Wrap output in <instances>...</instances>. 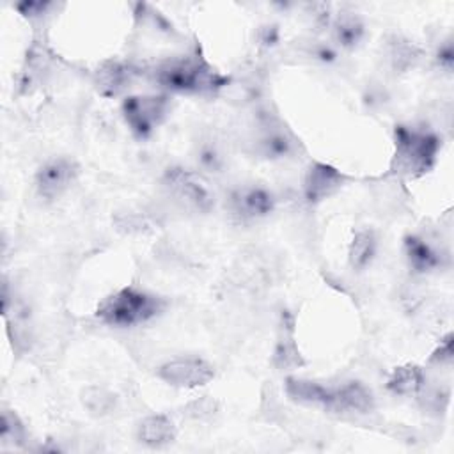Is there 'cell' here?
I'll return each instance as SVG.
<instances>
[{
    "instance_id": "obj_1",
    "label": "cell",
    "mask_w": 454,
    "mask_h": 454,
    "mask_svg": "<svg viewBox=\"0 0 454 454\" xmlns=\"http://www.w3.org/2000/svg\"><path fill=\"white\" fill-rule=\"evenodd\" d=\"M158 85L181 94H215L229 83V76L218 73L200 57H176L153 69Z\"/></svg>"
},
{
    "instance_id": "obj_2",
    "label": "cell",
    "mask_w": 454,
    "mask_h": 454,
    "mask_svg": "<svg viewBox=\"0 0 454 454\" xmlns=\"http://www.w3.org/2000/svg\"><path fill=\"white\" fill-rule=\"evenodd\" d=\"M163 309L161 296L129 286L105 296L96 307V317L108 326L128 328L154 319Z\"/></svg>"
},
{
    "instance_id": "obj_3",
    "label": "cell",
    "mask_w": 454,
    "mask_h": 454,
    "mask_svg": "<svg viewBox=\"0 0 454 454\" xmlns=\"http://www.w3.org/2000/svg\"><path fill=\"white\" fill-rule=\"evenodd\" d=\"M440 140L433 131L413 126H395V153L392 172L404 177H420L429 172L436 161Z\"/></svg>"
},
{
    "instance_id": "obj_4",
    "label": "cell",
    "mask_w": 454,
    "mask_h": 454,
    "mask_svg": "<svg viewBox=\"0 0 454 454\" xmlns=\"http://www.w3.org/2000/svg\"><path fill=\"white\" fill-rule=\"evenodd\" d=\"M161 186L167 195L186 211L207 213L215 206L211 183L199 170L172 165L163 172Z\"/></svg>"
},
{
    "instance_id": "obj_5",
    "label": "cell",
    "mask_w": 454,
    "mask_h": 454,
    "mask_svg": "<svg viewBox=\"0 0 454 454\" xmlns=\"http://www.w3.org/2000/svg\"><path fill=\"white\" fill-rule=\"evenodd\" d=\"M122 119L137 138H147L161 126L170 112V99L165 94L126 96L121 103Z\"/></svg>"
},
{
    "instance_id": "obj_6",
    "label": "cell",
    "mask_w": 454,
    "mask_h": 454,
    "mask_svg": "<svg viewBox=\"0 0 454 454\" xmlns=\"http://www.w3.org/2000/svg\"><path fill=\"white\" fill-rule=\"evenodd\" d=\"M80 167L67 156H57L44 161L35 172V190L44 200L62 197L78 179Z\"/></svg>"
},
{
    "instance_id": "obj_7",
    "label": "cell",
    "mask_w": 454,
    "mask_h": 454,
    "mask_svg": "<svg viewBox=\"0 0 454 454\" xmlns=\"http://www.w3.org/2000/svg\"><path fill=\"white\" fill-rule=\"evenodd\" d=\"M156 376L176 388H195L213 380L215 367L199 356H179L161 364Z\"/></svg>"
},
{
    "instance_id": "obj_8",
    "label": "cell",
    "mask_w": 454,
    "mask_h": 454,
    "mask_svg": "<svg viewBox=\"0 0 454 454\" xmlns=\"http://www.w3.org/2000/svg\"><path fill=\"white\" fill-rule=\"evenodd\" d=\"M227 206L231 215L239 222H254L268 216L275 209V195L264 186L247 184L229 193Z\"/></svg>"
},
{
    "instance_id": "obj_9",
    "label": "cell",
    "mask_w": 454,
    "mask_h": 454,
    "mask_svg": "<svg viewBox=\"0 0 454 454\" xmlns=\"http://www.w3.org/2000/svg\"><path fill=\"white\" fill-rule=\"evenodd\" d=\"M346 176L335 167L314 161L309 165L303 177V195L310 204H319L335 195L344 186Z\"/></svg>"
},
{
    "instance_id": "obj_10",
    "label": "cell",
    "mask_w": 454,
    "mask_h": 454,
    "mask_svg": "<svg viewBox=\"0 0 454 454\" xmlns=\"http://www.w3.org/2000/svg\"><path fill=\"white\" fill-rule=\"evenodd\" d=\"M254 144L255 153L268 160L287 158L296 149V140L293 138V135L271 117L261 119Z\"/></svg>"
},
{
    "instance_id": "obj_11",
    "label": "cell",
    "mask_w": 454,
    "mask_h": 454,
    "mask_svg": "<svg viewBox=\"0 0 454 454\" xmlns=\"http://www.w3.org/2000/svg\"><path fill=\"white\" fill-rule=\"evenodd\" d=\"M326 411L337 413H371L374 410L372 392L360 381H348L337 388H332Z\"/></svg>"
},
{
    "instance_id": "obj_12",
    "label": "cell",
    "mask_w": 454,
    "mask_h": 454,
    "mask_svg": "<svg viewBox=\"0 0 454 454\" xmlns=\"http://www.w3.org/2000/svg\"><path fill=\"white\" fill-rule=\"evenodd\" d=\"M404 257L408 266L417 273H429L445 264L447 255L419 234L404 238Z\"/></svg>"
},
{
    "instance_id": "obj_13",
    "label": "cell",
    "mask_w": 454,
    "mask_h": 454,
    "mask_svg": "<svg viewBox=\"0 0 454 454\" xmlns=\"http://www.w3.org/2000/svg\"><path fill=\"white\" fill-rule=\"evenodd\" d=\"M135 73L137 71L126 62L105 60L94 73V85L99 94L106 98H115L129 87Z\"/></svg>"
},
{
    "instance_id": "obj_14",
    "label": "cell",
    "mask_w": 454,
    "mask_h": 454,
    "mask_svg": "<svg viewBox=\"0 0 454 454\" xmlns=\"http://www.w3.org/2000/svg\"><path fill=\"white\" fill-rule=\"evenodd\" d=\"M177 436L174 422L167 415H147L137 424V440L151 449L170 445Z\"/></svg>"
},
{
    "instance_id": "obj_15",
    "label": "cell",
    "mask_w": 454,
    "mask_h": 454,
    "mask_svg": "<svg viewBox=\"0 0 454 454\" xmlns=\"http://www.w3.org/2000/svg\"><path fill=\"white\" fill-rule=\"evenodd\" d=\"M424 387H426V372L417 364H403L395 367L387 380V388L392 394L401 397L419 395Z\"/></svg>"
},
{
    "instance_id": "obj_16",
    "label": "cell",
    "mask_w": 454,
    "mask_h": 454,
    "mask_svg": "<svg viewBox=\"0 0 454 454\" xmlns=\"http://www.w3.org/2000/svg\"><path fill=\"white\" fill-rule=\"evenodd\" d=\"M286 392L293 401L326 408V404L330 401L332 388H328V387H325L317 381H310V380L287 378L286 380Z\"/></svg>"
},
{
    "instance_id": "obj_17",
    "label": "cell",
    "mask_w": 454,
    "mask_h": 454,
    "mask_svg": "<svg viewBox=\"0 0 454 454\" xmlns=\"http://www.w3.org/2000/svg\"><path fill=\"white\" fill-rule=\"evenodd\" d=\"M376 250H378V239H376L374 231L369 227L356 231L349 243V248H348L349 266L355 271L365 270L372 262Z\"/></svg>"
},
{
    "instance_id": "obj_18",
    "label": "cell",
    "mask_w": 454,
    "mask_h": 454,
    "mask_svg": "<svg viewBox=\"0 0 454 454\" xmlns=\"http://www.w3.org/2000/svg\"><path fill=\"white\" fill-rule=\"evenodd\" d=\"M273 364L277 369H296L300 365H303L301 355L296 348L294 342V335H293V325L286 321V317H282V325H280V335L275 346V353H273Z\"/></svg>"
},
{
    "instance_id": "obj_19",
    "label": "cell",
    "mask_w": 454,
    "mask_h": 454,
    "mask_svg": "<svg viewBox=\"0 0 454 454\" xmlns=\"http://www.w3.org/2000/svg\"><path fill=\"white\" fill-rule=\"evenodd\" d=\"M332 32H333V39L340 48H355L364 34H365V25L362 21V18L355 12H342L339 14L333 23H332Z\"/></svg>"
},
{
    "instance_id": "obj_20",
    "label": "cell",
    "mask_w": 454,
    "mask_h": 454,
    "mask_svg": "<svg viewBox=\"0 0 454 454\" xmlns=\"http://www.w3.org/2000/svg\"><path fill=\"white\" fill-rule=\"evenodd\" d=\"M82 404L94 417H105L117 406V395L103 387H87L82 390Z\"/></svg>"
},
{
    "instance_id": "obj_21",
    "label": "cell",
    "mask_w": 454,
    "mask_h": 454,
    "mask_svg": "<svg viewBox=\"0 0 454 454\" xmlns=\"http://www.w3.org/2000/svg\"><path fill=\"white\" fill-rule=\"evenodd\" d=\"M390 62L395 71H406L420 60V50L408 41L395 39L390 44Z\"/></svg>"
},
{
    "instance_id": "obj_22",
    "label": "cell",
    "mask_w": 454,
    "mask_h": 454,
    "mask_svg": "<svg viewBox=\"0 0 454 454\" xmlns=\"http://www.w3.org/2000/svg\"><path fill=\"white\" fill-rule=\"evenodd\" d=\"M25 436H27L25 426L20 420V417L16 415V411L2 408V415H0V440L4 443L21 445Z\"/></svg>"
},
{
    "instance_id": "obj_23",
    "label": "cell",
    "mask_w": 454,
    "mask_h": 454,
    "mask_svg": "<svg viewBox=\"0 0 454 454\" xmlns=\"http://www.w3.org/2000/svg\"><path fill=\"white\" fill-rule=\"evenodd\" d=\"M197 163L200 165V168L207 170V172H222L223 168V154L220 151V147L211 142V140H204L197 145Z\"/></svg>"
},
{
    "instance_id": "obj_24",
    "label": "cell",
    "mask_w": 454,
    "mask_h": 454,
    "mask_svg": "<svg viewBox=\"0 0 454 454\" xmlns=\"http://www.w3.org/2000/svg\"><path fill=\"white\" fill-rule=\"evenodd\" d=\"M454 340H452V332H449L442 340L440 346L433 351L429 362L438 364V365H450L454 360Z\"/></svg>"
},
{
    "instance_id": "obj_25",
    "label": "cell",
    "mask_w": 454,
    "mask_h": 454,
    "mask_svg": "<svg viewBox=\"0 0 454 454\" xmlns=\"http://www.w3.org/2000/svg\"><path fill=\"white\" fill-rule=\"evenodd\" d=\"M438 67H442L443 71L450 73L452 66H454V48H452V41L447 39L443 44H440L436 57H434Z\"/></svg>"
},
{
    "instance_id": "obj_26",
    "label": "cell",
    "mask_w": 454,
    "mask_h": 454,
    "mask_svg": "<svg viewBox=\"0 0 454 454\" xmlns=\"http://www.w3.org/2000/svg\"><path fill=\"white\" fill-rule=\"evenodd\" d=\"M216 410V403L211 399H202V401H195L190 404V415L193 419H202L206 415H213Z\"/></svg>"
}]
</instances>
